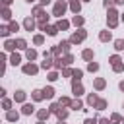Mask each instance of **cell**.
<instances>
[{
    "instance_id": "5",
    "label": "cell",
    "mask_w": 124,
    "mask_h": 124,
    "mask_svg": "<svg viewBox=\"0 0 124 124\" xmlns=\"http://www.w3.org/2000/svg\"><path fill=\"white\" fill-rule=\"evenodd\" d=\"M37 70H39V68H37L35 64H27V66H23V72H25V74H37Z\"/></svg>"
},
{
    "instance_id": "52",
    "label": "cell",
    "mask_w": 124,
    "mask_h": 124,
    "mask_svg": "<svg viewBox=\"0 0 124 124\" xmlns=\"http://www.w3.org/2000/svg\"><path fill=\"white\" fill-rule=\"evenodd\" d=\"M122 19H124V16H122Z\"/></svg>"
},
{
    "instance_id": "23",
    "label": "cell",
    "mask_w": 124,
    "mask_h": 124,
    "mask_svg": "<svg viewBox=\"0 0 124 124\" xmlns=\"http://www.w3.org/2000/svg\"><path fill=\"white\" fill-rule=\"evenodd\" d=\"M74 23H76V25H81V23H83V17H81V16H76V17H74Z\"/></svg>"
},
{
    "instance_id": "36",
    "label": "cell",
    "mask_w": 124,
    "mask_h": 124,
    "mask_svg": "<svg viewBox=\"0 0 124 124\" xmlns=\"http://www.w3.org/2000/svg\"><path fill=\"white\" fill-rule=\"evenodd\" d=\"M10 31H17V23H16V21L10 23Z\"/></svg>"
},
{
    "instance_id": "25",
    "label": "cell",
    "mask_w": 124,
    "mask_h": 124,
    "mask_svg": "<svg viewBox=\"0 0 124 124\" xmlns=\"http://www.w3.org/2000/svg\"><path fill=\"white\" fill-rule=\"evenodd\" d=\"M91 72H95V70H99V64H95V62H89V66H87Z\"/></svg>"
},
{
    "instance_id": "9",
    "label": "cell",
    "mask_w": 124,
    "mask_h": 124,
    "mask_svg": "<svg viewBox=\"0 0 124 124\" xmlns=\"http://www.w3.org/2000/svg\"><path fill=\"white\" fill-rule=\"evenodd\" d=\"M45 31H46L48 35H56V31H58V27H52V25H45Z\"/></svg>"
},
{
    "instance_id": "45",
    "label": "cell",
    "mask_w": 124,
    "mask_h": 124,
    "mask_svg": "<svg viewBox=\"0 0 124 124\" xmlns=\"http://www.w3.org/2000/svg\"><path fill=\"white\" fill-rule=\"evenodd\" d=\"M99 124H110V122H108L107 118H101V120H99Z\"/></svg>"
},
{
    "instance_id": "38",
    "label": "cell",
    "mask_w": 124,
    "mask_h": 124,
    "mask_svg": "<svg viewBox=\"0 0 124 124\" xmlns=\"http://www.w3.org/2000/svg\"><path fill=\"white\" fill-rule=\"evenodd\" d=\"M41 43H43V37L37 35V37H35V45H41Z\"/></svg>"
},
{
    "instance_id": "18",
    "label": "cell",
    "mask_w": 124,
    "mask_h": 124,
    "mask_svg": "<svg viewBox=\"0 0 124 124\" xmlns=\"http://www.w3.org/2000/svg\"><path fill=\"white\" fill-rule=\"evenodd\" d=\"M48 114H50L48 110H39V118H41V120H45V118H48Z\"/></svg>"
},
{
    "instance_id": "51",
    "label": "cell",
    "mask_w": 124,
    "mask_h": 124,
    "mask_svg": "<svg viewBox=\"0 0 124 124\" xmlns=\"http://www.w3.org/2000/svg\"><path fill=\"white\" fill-rule=\"evenodd\" d=\"M27 2H33V0H27Z\"/></svg>"
},
{
    "instance_id": "1",
    "label": "cell",
    "mask_w": 124,
    "mask_h": 124,
    "mask_svg": "<svg viewBox=\"0 0 124 124\" xmlns=\"http://www.w3.org/2000/svg\"><path fill=\"white\" fill-rule=\"evenodd\" d=\"M116 16H118V14H116L114 10L108 12V25H110V27H116V23H118V17H116Z\"/></svg>"
},
{
    "instance_id": "46",
    "label": "cell",
    "mask_w": 124,
    "mask_h": 124,
    "mask_svg": "<svg viewBox=\"0 0 124 124\" xmlns=\"http://www.w3.org/2000/svg\"><path fill=\"white\" fill-rule=\"evenodd\" d=\"M48 2H50V0H41V4H43V6H46Z\"/></svg>"
},
{
    "instance_id": "28",
    "label": "cell",
    "mask_w": 124,
    "mask_h": 124,
    "mask_svg": "<svg viewBox=\"0 0 124 124\" xmlns=\"http://www.w3.org/2000/svg\"><path fill=\"white\" fill-rule=\"evenodd\" d=\"M58 46H60L64 52H68V48H70V43H62V45H58Z\"/></svg>"
},
{
    "instance_id": "3",
    "label": "cell",
    "mask_w": 124,
    "mask_h": 124,
    "mask_svg": "<svg viewBox=\"0 0 124 124\" xmlns=\"http://www.w3.org/2000/svg\"><path fill=\"white\" fill-rule=\"evenodd\" d=\"M66 12V4L64 2H58L56 6H54V16H62Z\"/></svg>"
},
{
    "instance_id": "21",
    "label": "cell",
    "mask_w": 124,
    "mask_h": 124,
    "mask_svg": "<svg viewBox=\"0 0 124 124\" xmlns=\"http://www.w3.org/2000/svg\"><path fill=\"white\" fill-rule=\"evenodd\" d=\"M33 99H35V101H41V99H43V91H35V93H33Z\"/></svg>"
},
{
    "instance_id": "37",
    "label": "cell",
    "mask_w": 124,
    "mask_h": 124,
    "mask_svg": "<svg viewBox=\"0 0 124 124\" xmlns=\"http://www.w3.org/2000/svg\"><path fill=\"white\" fill-rule=\"evenodd\" d=\"M0 33H2V35H4V37H6V35H8V33H10V29H8V27H2V29H0Z\"/></svg>"
},
{
    "instance_id": "32",
    "label": "cell",
    "mask_w": 124,
    "mask_h": 124,
    "mask_svg": "<svg viewBox=\"0 0 124 124\" xmlns=\"http://www.w3.org/2000/svg\"><path fill=\"white\" fill-rule=\"evenodd\" d=\"M72 108H76V110L81 108V101H74V103H72Z\"/></svg>"
},
{
    "instance_id": "14",
    "label": "cell",
    "mask_w": 124,
    "mask_h": 124,
    "mask_svg": "<svg viewBox=\"0 0 124 124\" xmlns=\"http://www.w3.org/2000/svg\"><path fill=\"white\" fill-rule=\"evenodd\" d=\"M114 48H116V50H122V48H124V41H122V39H118V41L114 43Z\"/></svg>"
},
{
    "instance_id": "12",
    "label": "cell",
    "mask_w": 124,
    "mask_h": 124,
    "mask_svg": "<svg viewBox=\"0 0 124 124\" xmlns=\"http://www.w3.org/2000/svg\"><path fill=\"white\" fill-rule=\"evenodd\" d=\"M70 6H72V10H74L76 14L79 12V2H78V0H72V2H70Z\"/></svg>"
},
{
    "instance_id": "30",
    "label": "cell",
    "mask_w": 124,
    "mask_h": 124,
    "mask_svg": "<svg viewBox=\"0 0 124 124\" xmlns=\"http://www.w3.org/2000/svg\"><path fill=\"white\" fill-rule=\"evenodd\" d=\"M19 60H21L19 54H14V56H12V64H19Z\"/></svg>"
},
{
    "instance_id": "22",
    "label": "cell",
    "mask_w": 124,
    "mask_h": 124,
    "mask_svg": "<svg viewBox=\"0 0 124 124\" xmlns=\"http://www.w3.org/2000/svg\"><path fill=\"white\" fill-rule=\"evenodd\" d=\"M23 99H25V93L23 91H17L16 93V101H23Z\"/></svg>"
},
{
    "instance_id": "33",
    "label": "cell",
    "mask_w": 124,
    "mask_h": 124,
    "mask_svg": "<svg viewBox=\"0 0 124 124\" xmlns=\"http://www.w3.org/2000/svg\"><path fill=\"white\" fill-rule=\"evenodd\" d=\"M62 105H72V103H70V99H66V97H62V99H60V107H62Z\"/></svg>"
},
{
    "instance_id": "2",
    "label": "cell",
    "mask_w": 124,
    "mask_h": 124,
    "mask_svg": "<svg viewBox=\"0 0 124 124\" xmlns=\"http://www.w3.org/2000/svg\"><path fill=\"white\" fill-rule=\"evenodd\" d=\"M83 39H85V31H81V29H79L78 33H74V35H72L70 43H79V41H83Z\"/></svg>"
},
{
    "instance_id": "49",
    "label": "cell",
    "mask_w": 124,
    "mask_h": 124,
    "mask_svg": "<svg viewBox=\"0 0 124 124\" xmlns=\"http://www.w3.org/2000/svg\"><path fill=\"white\" fill-rule=\"evenodd\" d=\"M39 124H45V122H43V120H41V122H39Z\"/></svg>"
},
{
    "instance_id": "6",
    "label": "cell",
    "mask_w": 124,
    "mask_h": 124,
    "mask_svg": "<svg viewBox=\"0 0 124 124\" xmlns=\"http://www.w3.org/2000/svg\"><path fill=\"white\" fill-rule=\"evenodd\" d=\"M72 89H74V95H81V93H83V87H81V85H79L78 81H74Z\"/></svg>"
},
{
    "instance_id": "26",
    "label": "cell",
    "mask_w": 124,
    "mask_h": 124,
    "mask_svg": "<svg viewBox=\"0 0 124 124\" xmlns=\"http://www.w3.org/2000/svg\"><path fill=\"white\" fill-rule=\"evenodd\" d=\"M23 112H25V114H31V112H33V107H31V105H25V107H23Z\"/></svg>"
},
{
    "instance_id": "19",
    "label": "cell",
    "mask_w": 124,
    "mask_h": 124,
    "mask_svg": "<svg viewBox=\"0 0 124 124\" xmlns=\"http://www.w3.org/2000/svg\"><path fill=\"white\" fill-rule=\"evenodd\" d=\"M108 39H110V33L108 31H103L101 33V41H108Z\"/></svg>"
},
{
    "instance_id": "40",
    "label": "cell",
    "mask_w": 124,
    "mask_h": 124,
    "mask_svg": "<svg viewBox=\"0 0 124 124\" xmlns=\"http://www.w3.org/2000/svg\"><path fill=\"white\" fill-rule=\"evenodd\" d=\"M122 68H124V66H122V64H120V62H118V64H114V72H120V70H122Z\"/></svg>"
},
{
    "instance_id": "47",
    "label": "cell",
    "mask_w": 124,
    "mask_h": 124,
    "mask_svg": "<svg viewBox=\"0 0 124 124\" xmlns=\"http://www.w3.org/2000/svg\"><path fill=\"white\" fill-rule=\"evenodd\" d=\"M120 89H122V91H124V81H122V83H120Z\"/></svg>"
},
{
    "instance_id": "50",
    "label": "cell",
    "mask_w": 124,
    "mask_h": 124,
    "mask_svg": "<svg viewBox=\"0 0 124 124\" xmlns=\"http://www.w3.org/2000/svg\"><path fill=\"white\" fill-rule=\"evenodd\" d=\"M58 124H64V122H62V120H60V122H58Z\"/></svg>"
},
{
    "instance_id": "17",
    "label": "cell",
    "mask_w": 124,
    "mask_h": 124,
    "mask_svg": "<svg viewBox=\"0 0 124 124\" xmlns=\"http://www.w3.org/2000/svg\"><path fill=\"white\" fill-rule=\"evenodd\" d=\"M97 101H99V99H97V95H89V99H87V103H89V105H97Z\"/></svg>"
},
{
    "instance_id": "11",
    "label": "cell",
    "mask_w": 124,
    "mask_h": 124,
    "mask_svg": "<svg viewBox=\"0 0 124 124\" xmlns=\"http://www.w3.org/2000/svg\"><path fill=\"white\" fill-rule=\"evenodd\" d=\"M95 107H97V108H99V110H103V108H105V107H107V101H105V99H99V101H97V105H95Z\"/></svg>"
},
{
    "instance_id": "41",
    "label": "cell",
    "mask_w": 124,
    "mask_h": 124,
    "mask_svg": "<svg viewBox=\"0 0 124 124\" xmlns=\"http://www.w3.org/2000/svg\"><path fill=\"white\" fill-rule=\"evenodd\" d=\"M85 124H97L95 118H85Z\"/></svg>"
},
{
    "instance_id": "24",
    "label": "cell",
    "mask_w": 124,
    "mask_h": 124,
    "mask_svg": "<svg viewBox=\"0 0 124 124\" xmlns=\"http://www.w3.org/2000/svg\"><path fill=\"white\" fill-rule=\"evenodd\" d=\"M16 45H17V48H25V41H23V39H17Z\"/></svg>"
},
{
    "instance_id": "7",
    "label": "cell",
    "mask_w": 124,
    "mask_h": 124,
    "mask_svg": "<svg viewBox=\"0 0 124 124\" xmlns=\"http://www.w3.org/2000/svg\"><path fill=\"white\" fill-rule=\"evenodd\" d=\"M23 25H25V29H27V31H31V29H33V27H35V21H33V19H31V17H27V19H25V21H23Z\"/></svg>"
},
{
    "instance_id": "15",
    "label": "cell",
    "mask_w": 124,
    "mask_h": 124,
    "mask_svg": "<svg viewBox=\"0 0 124 124\" xmlns=\"http://www.w3.org/2000/svg\"><path fill=\"white\" fill-rule=\"evenodd\" d=\"M27 58H29V60H35V58H37V52H35L33 48H31V50H27Z\"/></svg>"
},
{
    "instance_id": "27",
    "label": "cell",
    "mask_w": 124,
    "mask_h": 124,
    "mask_svg": "<svg viewBox=\"0 0 124 124\" xmlns=\"http://www.w3.org/2000/svg\"><path fill=\"white\" fill-rule=\"evenodd\" d=\"M12 48H16V43L8 41V43H6V50H12Z\"/></svg>"
},
{
    "instance_id": "42",
    "label": "cell",
    "mask_w": 124,
    "mask_h": 124,
    "mask_svg": "<svg viewBox=\"0 0 124 124\" xmlns=\"http://www.w3.org/2000/svg\"><path fill=\"white\" fill-rule=\"evenodd\" d=\"M56 78H58V76H56V72H52V74H50V76H48V79H52V81H54V79H56Z\"/></svg>"
},
{
    "instance_id": "31",
    "label": "cell",
    "mask_w": 124,
    "mask_h": 124,
    "mask_svg": "<svg viewBox=\"0 0 124 124\" xmlns=\"http://www.w3.org/2000/svg\"><path fill=\"white\" fill-rule=\"evenodd\" d=\"M81 76H83V72H81V70H74V78H76V79H79Z\"/></svg>"
},
{
    "instance_id": "39",
    "label": "cell",
    "mask_w": 124,
    "mask_h": 124,
    "mask_svg": "<svg viewBox=\"0 0 124 124\" xmlns=\"http://www.w3.org/2000/svg\"><path fill=\"white\" fill-rule=\"evenodd\" d=\"M110 62H112V66H114V64H118V62H120V58H118V56H112V58H110Z\"/></svg>"
},
{
    "instance_id": "13",
    "label": "cell",
    "mask_w": 124,
    "mask_h": 124,
    "mask_svg": "<svg viewBox=\"0 0 124 124\" xmlns=\"http://www.w3.org/2000/svg\"><path fill=\"white\" fill-rule=\"evenodd\" d=\"M68 25H70V23H68V21H64V19H60V21H58V25H56V27H58V29H68Z\"/></svg>"
},
{
    "instance_id": "35",
    "label": "cell",
    "mask_w": 124,
    "mask_h": 124,
    "mask_svg": "<svg viewBox=\"0 0 124 124\" xmlns=\"http://www.w3.org/2000/svg\"><path fill=\"white\" fill-rule=\"evenodd\" d=\"M2 14H4V19H10V10H8V8H4Z\"/></svg>"
},
{
    "instance_id": "10",
    "label": "cell",
    "mask_w": 124,
    "mask_h": 124,
    "mask_svg": "<svg viewBox=\"0 0 124 124\" xmlns=\"http://www.w3.org/2000/svg\"><path fill=\"white\" fill-rule=\"evenodd\" d=\"M6 118H8L10 122H14V120H17V112H14V110H10V112L6 114Z\"/></svg>"
},
{
    "instance_id": "44",
    "label": "cell",
    "mask_w": 124,
    "mask_h": 124,
    "mask_svg": "<svg viewBox=\"0 0 124 124\" xmlns=\"http://www.w3.org/2000/svg\"><path fill=\"white\" fill-rule=\"evenodd\" d=\"M105 6H107V8H110V6H112V0H105Z\"/></svg>"
},
{
    "instance_id": "43",
    "label": "cell",
    "mask_w": 124,
    "mask_h": 124,
    "mask_svg": "<svg viewBox=\"0 0 124 124\" xmlns=\"http://www.w3.org/2000/svg\"><path fill=\"white\" fill-rule=\"evenodd\" d=\"M10 105H12V103H10L8 99H4V108H10Z\"/></svg>"
},
{
    "instance_id": "20",
    "label": "cell",
    "mask_w": 124,
    "mask_h": 124,
    "mask_svg": "<svg viewBox=\"0 0 124 124\" xmlns=\"http://www.w3.org/2000/svg\"><path fill=\"white\" fill-rule=\"evenodd\" d=\"M50 66H52V60H50V58H45V62H43V68L46 70V68H50Z\"/></svg>"
},
{
    "instance_id": "34",
    "label": "cell",
    "mask_w": 124,
    "mask_h": 124,
    "mask_svg": "<svg viewBox=\"0 0 124 124\" xmlns=\"http://www.w3.org/2000/svg\"><path fill=\"white\" fill-rule=\"evenodd\" d=\"M120 120H122V118H120L118 114H112V116H110V122H120Z\"/></svg>"
},
{
    "instance_id": "8",
    "label": "cell",
    "mask_w": 124,
    "mask_h": 124,
    "mask_svg": "<svg viewBox=\"0 0 124 124\" xmlns=\"http://www.w3.org/2000/svg\"><path fill=\"white\" fill-rule=\"evenodd\" d=\"M52 95H54V89H52V87H46V89H43V97H46V99H52Z\"/></svg>"
},
{
    "instance_id": "48",
    "label": "cell",
    "mask_w": 124,
    "mask_h": 124,
    "mask_svg": "<svg viewBox=\"0 0 124 124\" xmlns=\"http://www.w3.org/2000/svg\"><path fill=\"white\" fill-rule=\"evenodd\" d=\"M116 2H118V4H122V2H124V0H116Z\"/></svg>"
},
{
    "instance_id": "4",
    "label": "cell",
    "mask_w": 124,
    "mask_h": 124,
    "mask_svg": "<svg viewBox=\"0 0 124 124\" xmlns=\"http://www.w3.org/2000/svg\"><path fill=\"white\" fill-rule=\"evenodd\" d=\"M52 110H54L60 118H66V116H68V110H66V108H60L58 105H52Z\"/></svg>"
},
{
    "instance_id": "16",
    "label": "cell",
    "mask_w": 124,
    "mask_h": 124,
    "mask_svg": "<svg viewBox=\"0 0 124 124\" xmlns=\"http://www.w3.org/2000/svg\"><path fill=\"white\" fill-rule=\"evenodd\" d=\"M95 87L97 89H103L105 87V79H95Z\"/></svg>"
},
{
    "instance_id": "29",
    "label": "cell",
    "mask_w": 124,
    "mask_h": 124,
    "mask_svg": "<svg viewBox=\"0 0 124 124\" xmlns=\"http://www.w3.org/2000/svg\"><path fill=\"white\" fill-rule=\"evenodd\" d=\"M91 56H93V52H91V50H83V58H85V60H89Z\"/></svg>"
}]
</instances>
